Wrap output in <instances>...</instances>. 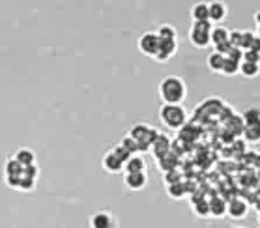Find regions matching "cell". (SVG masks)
<instances>
[{
	"label": "cell",
	"mask_w": 260,
	"mask_h": 228,
	"mask_svg": "<svg viewBox=\"0 0 260 228\" xmlns=\"http://www.w3.org/2000/svg\"><path fill=\"white\" fill-rule=\"evenodd\" d=\"M159 92V100L163 105H182L185 97H187V86L185 81L178 75H169L159 82L157 86Z\"/></svg>",
	"instance_id": "6da1fadb"
},
{
	"label": "cell",
	"mask_w": 260,
	"mask_h": 228,
	"mask_svg": "<svg viewBox=\"0 0 260 228\" xmlns=\"http://www.w3.org/2000/svg\"><path fill=\"white\" fill-rule=\"evenodd\" d=\"M159 122L167 129L180 131L187 123V111L183 105H161L159 109Z\"/></svg>",
	"instance_id": "7a4b0ae2"
},
{
	"label": "cell",
	"mask_w": 260,
	"mask_h": 228,
	"mask_svg": "<svg viewBox=\"0 0 260 228\" xmlns=\"http://www.w3.org/2000/svg\"><path fill=\"white\" fill-rule=\"evenodd\" d=\"M159 133H161L159 129L152 127V125H148V123H144V122H139L129 129L127 135L139 144V150H141V152H148L150 146H152V142L157 139Z\"/></svg>",
	"instance_id": "3957f363"
},
{
	"label": "cell",
	"mask_w": 260,
	"mask_h": 228,
	"mask_svg": "<svg viewBox=\"0 0 260 228\" xmlns=\"http://www.w3.org/2000/svg\"><path fill=\"white\" fill-rule=\"evenodd\" d=\"M213 24L210 21H202V23H193L189 28V41L191 45L197 49L210 47V32H212Z\"/></svg>",
	"instance_id": "277c9868"
},
{
	"label": "cell",
	"mask_w": 260,
	"mask_h": 228,
	"mask_svg": "<svg viewBox=\"0 0 260 228\" xmlns=\"http://www.w3.org/2000/svg\"><path fill=\"white\" fill-rule=\"evenodd\" d=\"M137 45H139V51H141L142 54L154 58L155 53L159 51V38H157L155 32H144V34L139 38Z\"/></svg>",
	"instance_id": "5b68a950"
},
{
	"label": "cell",
	"mask_w": 260,
	"mask_h": 228,
	"mask_svg": "<svg viewBox=\"0 0 260 228\" xmlns=\"http://www.w3.org/2000/svg\"><path fill=\"white\" fill-rule=\"evenodd\" d=\"M249 206L243 199H232L226 202V215L234 221H242L243 217H247Z\"/></svg>",
	"instance_id": "8992f818"
},
{
	"label": "cell",
	"mask_w": 260,
	"mask_h": 228,
	"mask_svg": "<svg viewBox=\"0 0 260 228\" xmlns=\"http://www.w3.org/2000/svg\"><path fill=\"white\" fill-rule=\"evenodd\" d=\"M226 13H229V8H226L225 2H221V0H212V2H208V19H210V23L215 24V23H223L226 19Z\"/></svg>",
	"instance_id": "52a82bcc"
},
{
	"label": "cell",
	"mask_w": 260,
	"mask_h": 228,
	"mask_svg": "<svg viewBox=\"0 0 260 228\" xmlns=\"http://www.w3.org/2000/svg\"><path fill=\"white\" fill-rule=\"evenodd\" d=\"M150 152H152V155H154L155 159L165 157L167 153L172 152V142H171V139H169V137H167L165 133H159V135H157V139H155V141L152 142V146H150Z\"/></svg>",
	"instance_id": "ba28073f"
},
{
	"label": "cell",
	"mask_w": 260,
	"mask_h": 228,
	"mask_svg": "<svg viewBox=\"0 0 260 228\" xmlns=\"http://www.w3.org/2000/svg\"><path fill=\"white\" fill-rule=\"evenodd\" d=\"M90 228H116V219L109 211H95L90 217Z\"/></svg>",
	"instance_id": "9c48e42d"
},
{
	"label": "cell",
	"mask_w": 260,
	"mask_h": 228,
	"mask_svg": "<svg viewBox=\"0 0 260 228\" xmlns=\"http://www.w3.org/2000/svg\"><path fill=\"white\" fill-rule=\"evenodd\" d=\"M146 183H148L146 172H133V174L124 176V185L129 191H142V189L146 187Z\"/></svg>",
	"instance_id": "30bf717a"
},
{
	"label": "cell",
	"mask_w": 260,
	"mask_h": 228,
	"mask_svg": "<svg viewBox=\"0 0 260 228\" xmlns=\"http://www.w3.org/2000/svg\"><path fill=\"white\" fill-rule=\"evenodd\" d=\"M178 51V41H161L159 40V51L155 53V62H167L171 60Z\"/></svg>",
	"instance_id": "8fae6325"
},
{
	"label": "cell",
	"mask_w": 260,
	"mask_h": 228,
	"mask_svg": "<svg viewBox=\"0 0 260 228\" xmlns=\"http://www.w3.org/2000/svg\"><path fill=\"white\" fill-rule=\"evenodd\" d=\"M101 167H103V170L109 172V174H118V172L124 170V163L114 157V153L111 152V150L101 157Z\"/></svg>",
	"instance_id": "7c38bea8"
},
{
	"label": "cell",
	"mask_w": 260,
	"mask_h": 228,
	"mask_svg": "<svg viewBox=\"0 0 260 228\" xmlns=\"http://www.w3.org/2000/svg\"><path fill=\"white\" fill-rule=\"evenodd\" d=\"M229 34H231V30L225 28V26H213L212 32H210V45L213 47H219V45H223V43H229Z\"/></svg>",
	"instance_id": "4fadbf2b"
},
{
	"label": "cell",
	"mask_w": 260,
	"mask_h": 228,
	"mask_svg": "<svg viewBox=\"0 0 260 228\" xmlns=\"http://www.w3.org/2000/svg\"><path fill=\"white\" fill-rule=\"evenodd\" d=\"M125 174H133V172H146V161L141 155H131L124 165Z\"/></svg>",
	"instance_id": "5bb4252c"
},
{
	"label": "cell",
	"mask_w": 260,
	"mask_h": 228,
	"mask_svg": "<svg viewBox=\"0 0 260 228\" xmlns=\"http://www.w3.org/2000/svg\"><path fill=\"white\" fill-rule=\"evenodd\" d=\"M210 206V217H215V219H221V217L226 215V200L221 199V197H215L208 202Z\"/></svg>",
	"instance_id": "9a60e30c"
},
{
	"label": "cell",
	"mask_w": 260,
	"mask_h": 228,
	"mask_svg": "<svg viewBox=\"0 0 260 228\" xmlns=\"http://www.w3.org/2000/svg\"><path fill=\"white\" fill-rule=\"evenodd\" d=\"M13 159H15L17 163L23 165V167H32V165H36V153L26 146L19 148L17 152H15V155H13Z\"/></svg>",
	"instance_id": "2e32d148"
},
{
	"label": "cell",
	"mask_w": 260,
	"mask_h": 228,
	"mask_svg": "<svg viewBox=\"0 0 260 228\" xmlns=\"http://www.w3.org/2000/svg\"><path fill=\"white\" fill-rule=\"evenodd\" d=\"M176 167H178V157H176V153H174V152L167 153L165 157L157 159V169H159L163 174L176 170Z\"/></svg>",
	"instance_id": "e0dca14e"
},
{
	"label": "cell",
	"mask_w": 260,
	"mask_h": 228,
	"mask_svg": "<svg viewBox=\"0 0 260 228\" xmlns=\"http://www.w3.org/2000/svg\"><path fill=\"white\" fill-rule=\"evenodd\" d=\"M191 19L193 23H202V21H210L208 19V2H197L191 8Z\"/></svg>",
	"instance_id": "ac0fdd59"
},
{
	"label": "cell",
	"mask_w": 260,
	"mask_h": 228,
	"mask_svg": "<svg viewBox=\"0 0 260 228\" xmlns=\"http://www.w3.org/2000/svg\"><path fill=\"white\" fill-rule=\"evenodd\" d=\"M206 64H208V70L213 71V73H221L223 70V64H225V56L217 51H213V53L208 54L206 58Z\"/></svg>",
	"instance_id": "d6986e66"
},
{
	"label": "cell",
	"mask_w": 260,
	"mask_h": 228,
	"mask_svg": "<svg viewBox=\"0 0 260 228\" xmlns=\"http://www.w3.org/2000/svg\"><path fill=\"white\" fill-rule=\"evenodd\" d=\"M243 139L251 144H256L260 142V122L258 123H253V125H243Z\"/></svg>",
	"instance_id": "ffe728a7"
},
{
	"label": "cell",
	"mask_w": 260,
	"mask_h": 228,
	"mask_svg": "<svg viewBox=\"0 0 260 228\" xmlns=\"http://www.w3.org/2000/svg\"><path fill=\"white\" fill-rule=\"evenodd\" d=\"M155 34H157V38H159L161 41H178L176 28H174L172 24H161Z\"/></svg>",
	"instance_id": "44dd1931"
},
{
	"label": "cell",
	"mask_w": 260,
	"mask_h": 228,
	"mask_svg": "<svg viewBox=\"0 0 260 228\" xmlns=\"http://www.w3.org/2000/svg\"><path fill=\"white\" fill-rule=\"evenodd\" d=\"M242 122H243V125H253V123H258L260 122V109H256V107L247 109V111L243 112Z\"/></svg>",
	"instance_id": "7402d4cb"
},
{
	"label": "cell",
	"mask_w": 260,
	"mask_h": 228,
	"mask_svg": "<svg viewBox=\"0 0 260 228\" xmlns=\"http://www.w3.org/2000/svg\"><path fill=\"white\" fill-rule=\"evenodd\" d=\"M167 193H169L171 199H183L185 197V185H183V181H176L172 185H167Z\"/></svg>",
	"instance_id": "603a6c76"
},
{
	"label": "cell",
	"mask_w": 260,
	"mask_h": 228,
	"mask_svg": "<svg viewBox=\"0 0 260 228\" xmlns=\"http://www.w3.org/2000/svg\"><path fill=\"white\" fill-rule=\"evenodd\" d=\"M193 211H195L197 217H201V219H206L210 217V206H208V200H195L193 202Z\"/></svg>",
	"instance_id": "cb8c5ba5"
},
{
	"label": "cell",
	"mask_w": 260,
	"mask_h": 228,
	"mask_svg": "<svg viewBox=\"0 0 260 228\" xmlns=\"http://www.w3.org/2000/svg\"><path fill=\"white\" fill-rule=\"evenodd\" d=\"M240 73L247 79H253L260 73V66L256 64H249V62H240Z\"/></svg>",
	"instance_id": "d4e9b609"
},
{
	"label": "cell",
	"mask_w": 260,
	"mask_h": 228,
	"mask_svg": "<svg viewBox=\"0 0 260 228\" xmlns=\"http://www.w3.org/2000/svg\"><path fill=\"white\" fill-rule=\"evenodd\" d=\"M221 73H223V75H226V77L240 73V62H234V60L226 58V56H225V64H223V70H221Z\"/></svg>",
	"instance_id": "484cf974"
},
{
	"label": "cell",
	"mask_w": 260,
	"mask_h": 228,
	"mask_svg": "<svg viewBox=\"0 0 260 228\" xmlns=\"http://www.w3.org/2000/svg\"><path fill=\"white\" fill-rule=\"evenodd\" d=\"M24 167L21 163H17L15 159H8L6 163V176H21L23 174Z\"/></svg>",
	"instance_id": "4316f807"
},
{
	"label": "cell",
	"mask_w": 260,
	"mask_h": 228,
	"mask_svg": "<svg viewBox=\"0 0 260 228\" xmlns=\"http://www.w3.org/2000/svg\"><path fill=\"white\" fill-rule=\"evenodd\" d=\"M120 144H122V146H124L125 150L131 153V155H139V153H141V150H139V144H137V142L131 139L129 135H125L124 139L120 141Z\"/></svg>",
	"instance_id": "83f0119b"
},
{
	"label": "cell",
	"mask_w": 260,
	"mask_h": 228,
	"mask_svg": "<svg viewBox=\"0 0 260 228\" xmlns=\"http://www.w3.org/2000/svg\"><path fill=\"white\" fill-rule=\"evenodd\" d=\"M111 152L114 153V157L118 159V161H122L124 165H125V161H127V159L131 157V153L127 152V150H125V148L122 146V144H116L114 148H111Z\"/></svg>",
	"instance_id": "f1b7e54d"
},
{
	"label": "cell",
	"mask_w": 260,
	"mask_h": 228,
	"mask_svg": "<svg viewBox=\"0 0 260 228\" xmlns=\"http://www.w3.org/2000/svg\"><path fill=\"white\" fill-rule=\"evenodd\" d=\"M242 36H243V30H232L231 34H229V43L234 49H242Z\"/></svg>",
	"instance_id": "f546056e"
},
{
	"label": "cell",
	"mask_w": 260,
	"mask_h": 228,
	"mask_svg": "<svg viewBox=\"0 0 260 228\" xmlns=\"http://www.w3.org/2000/svg\"><path fill=\"white\" fill-rule=\"evenodd\" d=\"M254 38H256V34H254V32H251V30H243L242 51H249V47H251V43L254 41Z\"/></svg>",
	"instance_id": "4dcf8cb0"
},
{
	"label": "cell",
	"mask_w": 260,
	"mask_h": 228,
	"mask_svg": "<svg viewBox=\"0 0 260 228\" xmlns=\"http://www.w3.org/2000/svg\"><path fill=\"white\" fill-rule=\"evenodd\" d=\"M242 62H249V64L260 66V54L258 53H253V51H243Z\"/></svg>",
	"instance_id": "1f68e13d"
},
{
	"label": "cell",
	"mask_w": 260,
	"mask_h": 228,
	"mask_svg": "<svg viewBox=\"0 0 260 228\" xmlns=\"http://www.w3.org/2000/svg\"><path fill=\"white\" fill-rule=\"evenodd\" d=\"M165 176V183L167 185H172V183H176V181H182L180 180V174H178L176 170H172V172H167V174H163Z\"/></svg>",
	"instance_id": "d6a6232c"
},
{
	"label": "cell",
	"mask_w": 260,
	"mask_h": 228,
	"mask_svg": "<svg viewBox=\"0 0 260 228\" xmlns=\"http://www.w3.org/2000/svg\"><path fill=\"white\" fill-rule=\"evenodd\" d=\"M249 51H253V53H258L260 54V38H258V36H256V38H254V41L251 43Z\"/></svg>",
	"instance_id": "836d02e7"
},
{
	"label": "cell",
	"mask_w": 260,
	"mask_h": 228,
	"mask_svg": "<svg viewBox=\"0 0 260 228\" xmlns=\"http://www.w3.org/2000/svg\"><path fill=\"white\" fill-rule=\"evenodd\" d=\"M254 23H256V26H260V10L254 13Z\"/></svg>",
	"instance_id": "e575fe53"
},
{
	"label": "cell",
	"mask_w": 260,
	"mask_h": 228,
	"mask_svg": "<svg viewBox=\"0 0 260 228\" xmlns=\"http://www.w3.org/2000/svg\"><path fill=\"white\" fill-rule=\"evenodd\" d=\"M254 34H256V36H258V38H260V26H258V28H256V32H254Z\"/></svg>",
	"instance_id": "d590c367"
},
{
	"label": "cell",
	"mask_w": 260,
	"mask_h": 228,
	"mask_svg": "<svg viewBox=\"0 0 260 228\" xmlns=\"http://www.w3.org/2000/svg\"><path fill=\"white\" fill-rule=\"evenodd\" d=\"M232 228H243V226H232Z\"/></svg>",
	"instance_id": "8d00e7d4"
}]
</instances>
